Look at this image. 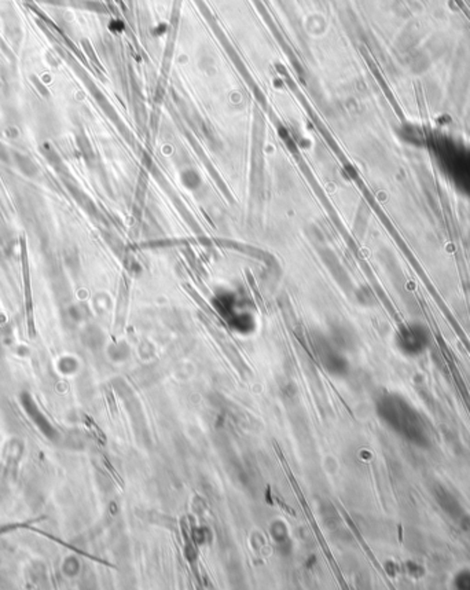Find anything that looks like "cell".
I'll return each mask as SVG.
<instances>
[{
    "instance_id": "3",
    "label": "cell",
    "mask_w": 470,
    "mask_h": 590,
    "mask_svg": "<svg viewBox=\"0 0 470 590\" xmlns=\"http://www.w3.org/2000/svg\"><path fill=\"white\" fill-rule=\"evenodd\" d=\"M21 242H23V263H24V276H25V283H27V286H28V279H30V275H28V261H27V250H25V241L24 239H21ZM27 296H28V317H30V329L32 331V321H31V317H32V302H31V299H30V289H27Z\"/></svg>"
},
{
    "instance_id": "2",
    "label": "cell",
    "mask_w": 470,
    "mask_h": 590,
    "mask_svg": "<svg viewBox=\"0 0 470 590\" xmlns=\"http://www.w3.org/2000/svg\"><path fill=\"white\" fill-rule=\"evenodd\" d=\"M401 350L410 355H418L427 346V332L421 325H411L404 328L399 338Z\"/></svg>"
},
{
    "instance_id": "5",
    "label": "cell",
    "mask_w": 470,
    "mask_h": 590,
    "mask_svg": "<svg viewBox=\"0 0 470 590\" xmlns=\"http://www.w3.org/2000/svg\"><path fill=\"white\" fill-rule=\"evenodd\" d=\"M308 21L314 23V28H311V30H309V34H312V35H318V36H319V35H322V34H325V30H326V20H325L322 16H311Z\"/></svg>"
},
{
    "instance_id": "1",
    "label": "cell",
    "mask_w": 470,
    "mask_h": 590,
    "mask_svg": "<svg viewBox=\"0 0 470 590\" xmlns=\"http://www.w3.org/2000/svg\"><path fill=\"white\" fill-rule=\"evenodd\" d=\"M378 412L386 424L410 443L419 447H426L429 445L430 436L425 420L416 409L401 397H385L378 406Z\"/></svg>"
},
{
    "instance_id": "4",
    "label": "cell",
    "mask_w": 470,
    "mask_h": 590,
    "mask_svg": "<svg viewBox=\"0 0 470 590\" xmlns=\"http://www.w3.org/2000/svg\"><path fill=\"white\" fill-rule=\"evenodd\" d=\"M454 586L456 589H470V569L459 571L454 578Z\"/></svg>"
}]
</instances>
